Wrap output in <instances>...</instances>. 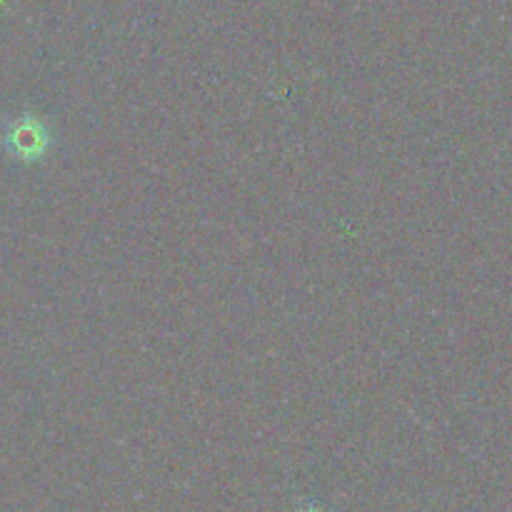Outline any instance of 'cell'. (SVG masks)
I'll return each mask as SVG.
<instances>
[{"label":"cell","instance_id":"7a4b0ae2","mask_svg":"<svg viewBox=\"0 0 512 512\" xmlns=\"http://www.w3.org/2000/svg\"><path fill=\"white\" fill-rule=\"evenodd\" d=\"M303 512H320V510H315V508H305Z\"/></svg>","mask_w":512,"mask_h":512},{"label":"cell","instance_id":"6da1fadb","mask_svg":"<svg viewBox=\"0 0 512 512\" xmlns=\"http://www.w3.org/2000/svg\"><path fill=\"white\" fill-rule=\"evenodd\" d=\"M3 148L8 155L23 163H35L43 160L53 148V133H50L48 123L33 113L18 115L5 125L3 133Z\"/></svg>","mask_w":512,"mask_h":512}]
</instances>
